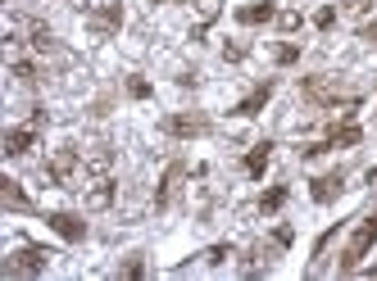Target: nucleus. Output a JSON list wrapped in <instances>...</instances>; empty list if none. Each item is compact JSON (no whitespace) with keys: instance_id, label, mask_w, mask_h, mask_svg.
<instances>
[{"instance_id":"1","label":"nucleus","mask_w":377,"mask_h":281,"mask_svg":"<svg viewBox=\"0 0 377 281\" xmlns=\"http://www.w3.org/2000/svg\"><path fill=\"white\" fill-rule=\"evenodd\" d=\"M377 245V213H369L359 227H354V236H350V245H346V254H341V273H354V268L364 263V254H369Z\"/></svg>"},{"instance_id":"2","label":"nucleus","mask_w":377,"mask_h":281,"mask_svg":"<svg viewBox=\"0 0 377 281\" xmlns=\"http://www.w3.org/2000/svg\"><path fill=\"white\" fill-rule=\"evenodd\" d=\"M364 140V127L359 123H346V127H332L327 140H318V145H305L300 155L305 159H318V155H327V150H337V145H359Z\"/></svg>"},{"instance_id":"3","label":"nucleus","mask_w":377,"mask_h":281,"mask_svg":"<svg viewBox=\"0 0 377 281\" xmlns=\"http://www.w3.org/2000/svg\"><path fill=\"white\" fill-rule=\"evenodd\" d=\"M46 263H50V250H18L14 258L5 263V277H23V273H46Z\"/></svg>"},{"instance_id":"4","label":"nucleus","mask_w":377,"mask_h":281,"mask_svg":"<svg viewBox=\"0 0 377 281\" xmlns=\"http://www.w3.org/2000/svg\"><path fill=\"white\" fill-rule=\"evenodd\" d=\"M164 132H173V136H204V132H209V118H204V114H173V118H164Z\"/></svg>"},{"instance_id":"5","label":"nucleus","mask_w":377,"mask_h":281,"mask_svg":"<svg viewBox=\"0 0 377 281\" xmlns=\"http://www.w3.org/2000/svg\"><path fill=\"white\" fill-rule=\"evenodd\" d=\"M37 132H41L37 123H28V127H9V132H5V155H9V159L28 155V150H32V140H37Z\"/></svg>"},{"instance_id":"6","label":"nucleus","mask_w":377,"mask_h":281,"mask_svg":"<svg viewBox=\"0 0 377 281\" xmlns=\"http://www.w3.org/2000/svg\"><path fill=\"white\" fill-rule=\"evenodd\" d=\"M273 18H277V5H268V0H255V5H241V9H236V23H245V28L273 23Z\"/></svg>"},{"instance_id":"7","label":"nucleus","mask_w":377,"mask_h":281,"mask_svg":"<svg viewBox=\"0 0 377 281\" xmlns=\"http://www.w3.org/2000/svg\"><path fill=\"white\" fill-rule=\"evenodd\" d=\"M91 23L100 32H118V28H123V9H118V0H100V5L91 9Z\"/></svg>"},{"instance_id":"8","label":"nucleus","mask_w":377,"mask_h":281,"mask_svg":"<svg viewBox=\"0 0 377 281\" xmlns=\"http://www.w3.org/2000/svg\"><path fill=\"white\" fill-rule=\"evenodd\" d=\"M50 232H59L64 241H82V236H87V222L82 218H73V213H50Z\"/></svg>"},{"instance_id":"9","label":"nucleus","mask_w":377,"mask_h":281,"mask_svg":"<svg viewBox=\"0 0 377 281\" xmlns=\"http://www.w3.org/2000/svg\"><path fill=\"white\" fill-rule=\"evenodd\" d=\"M268 100H273V82H264V86H255V91H250V95H245V100H241V104H236V109H232V114H236V118H255V114H260V109H264V104H268Z\"/></svg>"},{"instance_id":"10","label":"nucleus","mask_w":377,"mask_h":281,"mask_svg":"<svg viewBox=\"0 0 377 281\" xmlns=\"http://www.w3.org/2000/svg\"><path fill=\"white\" fill-rule=\"evenodd\" d=\"M341 181H346V172H327V177H314V181H309V186H314L309 196H314L318 204H327V200H337V196H341Z\"/></svg>"},{"instance_id":"11","label":"nucleus","mask_w":377,"mask_h":281,"mask_svg":"<svg viewBox=\"0 0 377 281\" xmlns=\"http://www.w3.org/2000/svg\"><path fill=\"white\" fill-rule=\"evenodd\" d=\"M268 159H273V140H260V145H255L250 155H245V172H250V177H264Z\"/></svg>"},{"instance_id":"12","label":"nucleus","mask_w":377,"mask_h":281,"mask_svg":"<svg viewBox=\"0 0 377 281\" xmlns=\"http://www.w3.org/2000/svg\"><path fill=\"white\" fill-rule=\"evenodd\" d=\"M178 177H182V164H168L164 181H159V196H155V209H168V200H173V191H178Z\"/></svg>"},{"instance_id":"13","label":"nucleus","mask_w":377,"mask_h":281,"mask_svg":"<svg viewBox=\"0 0 377 281\" xmlns=\"http://www.w3.org/2000/svg\"><path fill=\"white\" fill-rule=\"evenodd\" d=\"M73 168H78V155H73V150H59V155L50 159V177H55V181H69Z\"/></svg>"},{"instance_id":"14","label":"nucleus","mask_w":377,"mask_h":281,"mask_svg":"<svg viewBox=\"0 0 377 281\" xmlns=\"http://www.w3.org/2000/svg\"><path fill=\"white\" fill-rule=\"evenodd\" d=\"M0 200H5V209H32V204L23 200V191H18V181H0Z\"/></svg>"},{"instance_id":"15","label":"nucleus","mask_w":377,"mask_h":281,"mask_svg":"<svg viewBox=\"0 0 377 281\" xmlns=\"http://www.w3.org/2000/svg\"><path fill=\"white\" fill-rule=\"evenodd\" d=\"M286 196H291L286 186H273V191H264V196H260V213H277V209L286 204Z\"/></svg>"},{"instance_id":"16","label":"nucleus","mask_w":377,"mask_h":281,"mask_svg":"<svg viewBox=\"0 0 377 281\" xmlns=\"http://www.w3.org/2000/svg\"><path fill=\"white\" fill-rule=\"evenodd\" d=\"M87 204H91V209L114 204V181H95V191H87Z\"/></svg>"},{"instance_id":"17","label":"nucleus","mask_w":377,"mask_h":281,"mask_svg":"<svg viewBox=\"0 0 377 281\" xmlns=\"http://www.w3.org/2000/svg\"><path fill=\"white\" fill-rule=\"evenodd\" d=\"M14 73H18L23 82H37V78H41V73H37V64H28V59H14Z\"/></svg>"},{"instance_id":"18","label":"nucleus","mask_w":377,"mask_h":281,"mask_svg":"<svg viewBox=\"0 0 377 281\" xmlns=\"http://www.w3.org/2000/svg\"><path fill=\"white\" fill-rule=\"evenodd\" d=\"M127 95H137V100H146V95H150V82L132 78V82H127Z\"/></svg>"},{"instance_id":"19","label":"nucleus","mask_w":377,"mask_h":281,"mask_svg":"<svg viewBox=\"0 0 377 281\" xmlns=\"http://www.w3.org/2000/svg\"><path fill=\"white\" fill-rule=\"evenodd\" d=\"M300 59V46H277V64H296Z\"/></svg>"},{"instance_id":"20","label":"nucleus","mask_w":377,"mask_h":281,"mask_svg":"<svg viewBox=\"0 0 377 281\" xmlns=\"http://www.w3.org/2000/svg\"><path fill=\"white\" fill-rule=\"evenodd\" d=\"M314 23H318L323 32H327L332 23H337V9H332V5H327V9H318V18H314Z\"/></svg>"},{"instance_id":"21","label":"nucleus","mask_w":377,"mask_h":281,"mask_svg":"<svg viewBox=\"0 0 377 281\" xmlns=\"http://www.w3.org/2000/svg\"><path fill=\"white\" fill-rule=\"evenodd\" d=\"M277 23H282L286 32H296L300 28V14H296V9H291V14H277Z\"/></svg>"},{"instance_id":"22","label":"nucleus","mask_w":377,"mask_h":281,"mask_svg":"<svg viewBox=\"0 0 377 281\" xmlns=\"http://www.w3.org/2000/svg\"><path fill=\"white\" fill-rule=\"evenodd\" d=\"M273 241H277V245H291V241H296V232H291V227H277Z\"/></svg>"},{"instance_id":"23","label":"nucleus","mask_w":377,"mask_h":281,"mask_svg":"<svg viewBox=\"0 0 377 281\" xmlns=\"http://www.w3.org/2000/svg\"><path fill=\"white\" fill-rule=\"evenodd\" d=\"M359 37H364V41H377V23H369V28H359Z\"/></svg>"},{"instance_id":"24","label":"nucleus","mask_w":377,"mask_h":281,"mask_svg":"<svg viewBox=\"0 0 377 281\" xmlns=\"http://www.w3.org/2000/svg\"><path fill=\"white\" fill-rule=\"evenodd\" d=\"M150 5H159V0H150Z\"/></svg>"}]
</instances>
